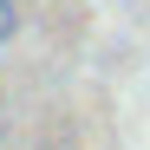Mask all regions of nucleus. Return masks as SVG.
Instances as JSON below:
<instances>
[{
    "label": "nucleus",
    "mask_w": 150,
    "mask_h": 150,
    "mask_svg": "<svg viewBox=\"0 0 150 150\" xmlns=\"http://www.w3.org/2000/svg\"><path fill=\"white\" fill-rule=\"evenodd\" d=\"M13 33H20V7H13V0H0V46H7Z\"/></svg>",
    "instance_id": "obj_1"
}]
</instances>
